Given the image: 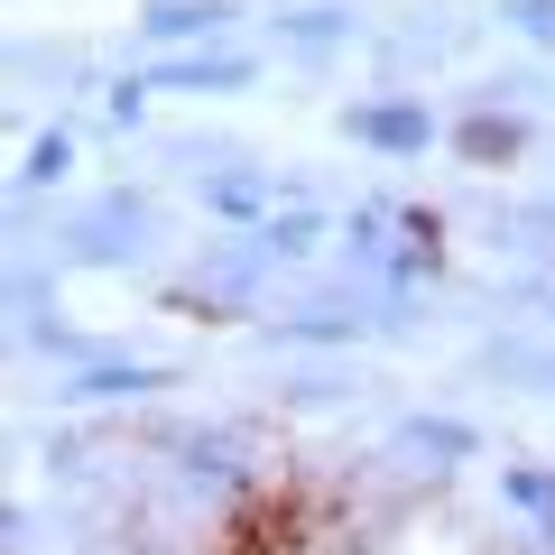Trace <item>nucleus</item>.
I'll return each mask as SVG.
<instances>
[{
  "instance_id": "1",
  "label": "nucleus",
  "mask_w": 555,
  "mask_h": 555,
  "mask_svg": "<svg viewBox=\"0 0 555 555\" xmlns=\"http://www.w3.org/2000/svg\"><path fill=\"white\" fill-rule=\"evenodd\" d=\"M75 241H83L93 269H130V259H149V241H158V214H149V195H102Z\"/></svg>"
},
{
  "instance_id": "2",
  "label": "nucleus",
  "mask_w": 555,
  "mask_h": 555,
  "mask_svg": "<svg viewBox=\"0 0 555 555\" xmlns=\"http://www.w3.org/2000/svg\"><path fill=\"white\" fill-rule=\"evenodd\" d=\"M259 56H232V47H195V56H158L149 65V93H250Z\"/></svg>"
},
{
  "instance_id": "3",
  "label": "nucleus",
  "mask_w": 555,
  "mask_h": 555,
  "mask_svg": "<svg viewBox=\"0 0 555 555\" xmlns=\"http://www.w3.org/2000/svg\"><path fill=\"white\" fill-rule=\"evenodd\" d=\"M343 139H361L379 158H416V149L436 139V112H426V102H352V112H343Z\"/></svg>"
},
{
  "instance_id": "4",
  "label": "nucleus",
  "mask_w": 555,
  "mask_h": 555,
  "mask_svg": "<svg viewBox=\"0 0 555 555\" xmlns=\"http://www.w3.org/2000/svg\"><path fill=\"white\" fill-rule=\"evenodd\" d=\"M222 28H232V0H139V38L149 47H185V56H195Z\"/></svg>"
},
{
  "instance_id": "5",
  "label": "nucleus",
  "mask_w": 555,
  "mask_h": 555,
  "mask_svg": "<svg viewBox=\"0 0 555 555\" xmlns=\"http://www.w3.org/2000/svg\"><path fill=\"white\" fill-rule=\"evenodd\" d=\"M149 389H167L158 361H93V371H75L56 398L65 408H130V398H149Z\"/></svg>"
},
{
  "instance_id": "6",
  "label": "nucleus",
  "mask_w": 555,
  "mask_h": 555,
  "mask_svg": "<svg viewBox=\"0 0 555 555\" xmlns=\"http://www.w3.org/2000/svg\"><path fill=\"white\" fill-rule=\"evenodd\" d=\"M177 473L195 481V491H241V481H250V454H241V436H222V426H195V436H177Z\"/></svg>"
},
{
  "instance_id": "7",
  "label": "nucleus",
  "mask_w": 555,
  "mask_h": 555,
  "mask_svg": "<svg viewBox=\"0 0 555 555\" xmlns=\"http://www.w3.org/2000/svg\"><path fill=\"white\" fill-rule=\"evenodd\" d=\"M454 149H463L473 167H509L518 149H528V120H518V112H473V120L454 130Z\"/></svg>"
},
{
  "instance_id": "8",
  "label": "nucleus",
  "mask_w": 555,
  "mask_h": 555,
  "mask_svg": "<svg viewBox=\"0 0 555 555\" xmlns=\"http://www.w3.org/2000/svg\"><path fill=\"white\" fill-rule=\"evenodd\" d=\"M204 214H222V222H269L278 204H269V177H250V167H222V177H204Z\"/></svg>"
},
{
  "instance_id": "9",
  "label": "nucleus",
  "mask_w": 555,
  "mask_h": 555,
  "mask_svg": "<svg viewBox=\"0 0 555 555\" xmlns=\"http://www.w3.org/2000/svg\"><path fill=\"white\" fill-rule=\"evenodd\" d=\"M398 454H426V473H444V463H473V426H454V416H416V426H398Z\"/></svg>"
},
{
  "instance_id": "10",
  "label": "nucleus",
  "mask_w": 555,
  "mask_h": 555,
  "mask_svg": "<svg viewBox=\"0 0 555 555\" xmlns=\"http://www.w3.org/2000/svg\"><path fill=\"white\" fill-rule=\"evenodd\" d=\"M352 38V10H287L278 20V47H297V56H334Z\"/></svg>"
},
{
  "instance_id": "11",
  "label": "nucleus",
  "mask_w": 555,
  "mask_h": 555,
  "mask_svg": "<svg viewBox=\"0 0 555 555\" xmlns=\"http://www.w3.org/2000/svg\"><path fill=\"white\" fill-rule=\"evenodd\" d=\"M75 177V130H38L28 139V158H20V195H47V185Z\"/></svg>"
},
{
  "instance_id": "12",
  "label": "nucleus",
  "mask_w": 555,
  "mask_h": 555,
  "mask_svg": "<svg viewBox=\"0 0 555 555\" xmlns=\"http://www.w3.org/2000/svg\"><path fill=\"white\" fill-rule=\"evenodd\" d=\"M315 241H324V222H315V214H269V222L250 232V250H259V259L278 269V259H306Z\"/></svg>"
},
{
  "instance_id": "13",
  "label": "nucleus",
  "mask_w": 555,
  "mask_h": 555,
  "mask_svg": "<svg viewBox=\"0 0 555 555\" xmlns=\"http://www.w3.org/2000/svg\"><path fill=\"white\" fill-rule=\"evenodd\" d=\"M500 20H509L528 47H555V0H500Z\"/></svg>"
},
{
  "instance_id": "14",
  "label": "nucleus",
  "mask_w": 555,
  "mask_h": 555,
  "mask_svg": "<svg viewBox=\"0 0 555 555\" xmlns=\"http://www.w3.org/2000/svg\"><path fill=\"white\" fill-rule=\"evenodd\" d=\"M278 334H287V343H352V334H361V315H287Z\"/></svg>"
},
{
  "instance_id": "15",
  "label": "nucleus",
  "mask_w": 555,
  "mask_h": 555,
  "mask_svg": "<svg viewBox=\"0 0 555 555\" xmlns=\"http://www.w3.org/2000/svg\"><path fill=\"white\" fill-rule=\"evenodd\" d=\"M102 112H112L120 130H130V120L149 112V75H120V83H112V102H102Z\"/></svg>"
},
{
  "instance_id": "16",
  "label": "nucleus",
  "mask_w": 555,
  "mask_h": 555,
  "mask_svg": "<svg viewBox=\"0 0 555 555\" xmlns=\"http://www.w3.org/2000/svg\"><path fill=\"white\" fill-rule=\"evenodd\" d=\"M500 491H509L518 509H555V481H546V473H509V481H500Z\"/></svg>"
}]
</instances>
